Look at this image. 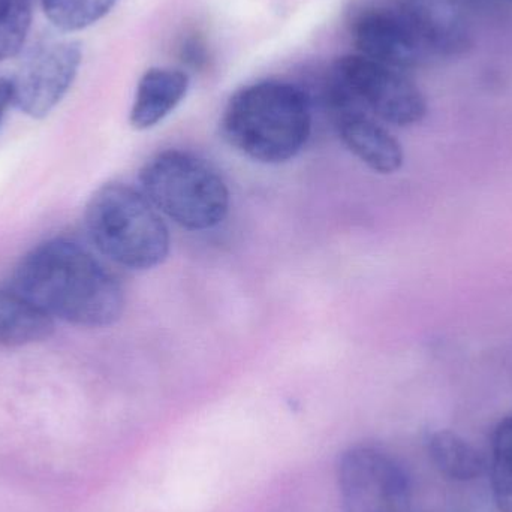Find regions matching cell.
Here are the masks:
<instances>
[{"mask_svg":"<svg viewBox=\"0 0 512 512\" xmlns=\"http://www.w3.org/2000/svg\"><path fill=\"white\" fill-rule=\"evenodd\" d=\"M32 18L33 0H0V63L21 53Z\"/></svg>","mask_w":512,"mask_h":512,"instance_id":"5bb4252c","label":"cell"},{"mask_svg":"<svg viewBox=\"0 0 512 512\" xmlns=\"http://www.w3.org/2000/svg\"><path fill=\"white\" fill-rule=\"evenodd\" d=\"M12 104H14V84L11 78L0 77V125Z\"/></svg>","mask_w":512,"mask_h":512,"instance_id":"9a60e30c","label":"cell"},{"mask_svg":"<svg viewBox=\"0 0 512 512\" xmlns=\"http://www.w3.org/2000/svg\"><path fill=\"white\" fill-rule=\"evenodd\" d=\"M54 321L29 301L12 291L0 289V346L33 345L50 339Z\"/></svg>","mask_w":512,"mask_h":512,"instance_id":"8fae6325","label":"cell"},{"mask_svg":"<svg viewBox=\"0 0 512 512\" xmlns=\"http://www.w3.org/2000/svg\"><path fill=\"white\" fill-rule=\"evenodd\" d=\"M225 140L262 164L294 159L312 134V104L292 83L264 80L234 93L222 117Z\"/></svg>","mask_w":512,"mask_h":512,"instance_id":"3957f363","label":"cell"},{"mask_svg":"<svg viewBox=\"0 0 512 512\" xmlns=\"http://www.w3.org/2000/svg\"><path fill=\"white\" fill-rule=\"evenodd\" d=\"M343 512H406L409 481L396 459L378 448L343 451L337 462Z\"/></svg>","mask_w":512,"mask_h":512,"instance_id":"ba28073f","label":"cell"},{"mask_svg":"<svg viewBox=\"0 0 512 512\" xmlns=\"http://www.w3.org/2000/svg\"><path fill=\"white\" fill-rule=\"evenodd\" d=\"M330 101L334 113L363 110L402 128L417 125L427 114L426 98L406 72L358 53L334 62Z\"/></svg>","mask_w":512,"mask_h":512,"instance_id":"8992f818","label":"cell"},{"mask_svg":"<svg viewBox=\"0 0 512 512\" xmlns=\"http://www.w3.org/2000/svg\"><path fill=\"white\" fill-rule=\"evenodd\" d=\"M430 459L444 477L472 481L484 472V460L474 445L450 430L432 433L427 442Z\"/></svg>","mask_w":512,"mask_h":512,"instance_id":"7c38bea8","label":"cell"},{"mask_svg":"<svg viewBox=\"0 0 512 512\" xmlns=\"http://www.w3.org/2000/svg\"><path fill=\"white\" fill-rule=\"evenodd\" d=\"M189 75L180 69L150 68L138 81L129 122L147 131L167 119L188 95Z\"/></svg>","mask_w":512,"mask_h":512,"instance_id":"30bf717a","label":"cell"},{"mask_svg":"<svg viewBox=\"0 0 512 512\" xmlns=\"http://www.w3.org/2000/svg\"><path fill=\"white\" fill-rule=\"evenodd\" d=\"M140 185L159 213L188 231L213 230L230 210V191L221 174L185 150H165L149 159L141 168Z\"/></svg>","mask_w":512,"mask_h":512,"instance_id":"5b68a950","label":"cell"},{"mask_svg":"<svg viewBox=\"0 0 512 512\" xmlns=\"http://www.w3.org/2000/svg\"><path fill=\"white\" fill-rule=\"evenodd\" d=\"M84 221L96 249L129 270L158 267L170 254L167 224L143 192L131 186H101L87 203Z\"/></svg>","mask_w":512,"mask_h":512,"instance_id":"277c9868","label":"cell"},{"mask_svg":"<svg viewBox=\"0 0 512 512\" xmlns=\"http://www.w3.org/2000/svg\"><path fill=\"white\" fill-rule=\"evenodd\" d=\"M119 0H42V11L62 33L87 29L107 17Z\"/></svg>","mask_w":512,"mask_h":512,"instance_id":"4fadbf2b","label":"cell"},{"mask_svg":"<svg viewBox=\"0 0 512 512\" xmlns=\"http://www.w3.org/2000/svg\"><path fill=\"white\" fill-rule=\"evenodd\" d=\"M498 427L512 441V414L508 415V417H505L504 420H502L501 423L498 424Z\"/></svg>","mask_w":512,"mask_h":512,"instance_id":"2e32d148","label":"cell"},{"mask_svg":"<svg viewBox=\"0 0 512 512\" xmlns=\"http://www.w3.org/2000/svg\"><path fill=\"white\" fill-rule=\"evenodd\" d=\"M9 289L36 309L78 327L116 324L125 309L119 280L86 248L53 239L21 258Z\"/></svg>","mask_w":512,"mask_h":512,"instance_id":"6da1fadb","label":"cell"},{"mask_svg":"<svg viewBox=\"0 0 512 512\" xmlns=\"http://www.w3.org/2000/svg\"><path fill=\"white\" fill-rule=\"evenodd\" d=\"M337 129L345 146L379 174H393L402 168V144L372 114L363 110L336 113Z\"/></svg>","mask_w":512,"mask_h":512,"instance_id":"9c48e42d","label":"cell"},{"mask_svg":"<svg viewBox=\"0 0 512 512\" xmlns=\"http://www.w3.org/2000/svg\"><path fill=\"white\" fill-rule=\"evenodd\" d=\"M83 63V48L68 36L39 39L29 48L14 84V105L32 119H44L68 95Z\"/></svg>","mask_w":512,"mask_h":512,"instance_id":"52a82bcc","label":"cell"},{"mask_svg":"<svg viewBox=\"0 0 512 512\" xmlns=\"http://www.w3.org/2000/svg\"><path fill=\"white\" fill-rule=\"evenodd\" d=\"M357 53L399 71L462 56L471 33L462 17L433 0H394L357 12L351 26Z\"/></svg>","mask_w":512,"mask_h":512,"instance_id":"7a4b0ae2","label":"cell"}]
</instances>
